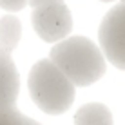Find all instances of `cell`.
Masks as SVG:
<instances>
[{"instance_id":"cell-3","label":"cell","mask_w":125,"mask_h":125,"mask_svg":"<svg viewBox=\"0 0 125 125\" xmlns=\"http://www.w3.org/2000/svg\"><path fill=\"white\" fill-rule=\"evenodd\" d=\"M33 7L31 22L36 34L47 44H58L73 29V16L63 0H27Z\"/></svg>"},{"instance_id":"cell-9","label":"cell","mask_w":125,"mask_h":125,"mask_svg":"<svg viewBox=\"0 0 125 125\" xmlns=\"http://www.w3.org/2000/svg\"><path fill=\"white\" fill-rule=\"evenodd\" d=\"M25 6H27V0H0V7L9 13L22 11Z\"/></svg>"},{"instance_id":"cell-1","label":"cell","mask_w":125,"mask_h":125,"mask_svg":"<svg viewBox=\"0 0 125 125\" xmlns=\"http://www.w3.org/2000/svg\"><path fill=\"white\" fill-rule=\"evenodd\" d=\"M49 60L74 87L93 85L105 73V56L102 49L85 36H69L60 40L51 49Z\"/></svg>"},{"instance_id":"cell-7","label":"cell","mask_w":125,"mask_h":125,"mask_svg":"<svg viewBox=\"0 0 125 125\" xmlns=\"http://www.w3.org/2000/svg\"><path fill=\"white\" fill-rule=\"evenodd\" d=\"M22 36V24L16 16L13 15H6L0 18V47L6 51H13L16 49Z\"/></svg>"},{"instance_id":"cell-4","label":"cell","mask_w":125,"mask_h":125,"mask_svg":"<svg viewBox=\"0 0 125 125\" xmlns=\"http://www.w3.org/2000/svg\"><path fill=\"white\" fill-rule=\"evenodd\" d=\"M98 40L103 56L114 67L125 71V0H120L103 16L98 29Z\"/></svg>"},{"instance_id":"cell-2","label":"cell","mask_w":125,"mask_h":125,"mask_svg":"<svg viewBox=\"0 0 125 125\" xmlns=\"http://www.w3.org/2000/svg\"><path fill=\"white\" fill-rule=\"evenodd\" d=\"M33 102L47 114H62L73 105L74 85L49 58L38 60L29 73Z\"/></svg>"},{"instance_id":"cell-10","label":"cell","mask_w":125,"mask_h":125,"mask_svg":"<svg viewBox=\"0 0 125 125\" xmlns=\"http://www.w3.org/2000/svg\"><path fill=\"white\" fill-rule=\"evenodd\" d=\"M102 2H114V0H102Z\"/></svg>"},{"instance_id":"cell-5","label":"cell","mask_w":125,"mask_h":125,"mask_svg":"<svg viewBox=\"0 0 125 125\" xmlns=\"http://www.w3.org/2000/svg\"><path fill=\"white\" fill-rule=\"evenodd\" d=\"M20 93V76L11 53L0 47V111L15 107Z\"/></svg>"},{"instance_id":"cell-6","label":"cell","mask_w":125,"mask_h":125,"mask_svg":"<svg viewBox=\"0 0 125 125\" xmlns=\"http://www.w3.org/2000/svg\"><path fill=\"white\" fill-rule=\"evenodd\" d=\"M74 125H114L109 107L103 103H85L74 114Z\"/></svg>"},{"instance_id":"cell-8","label":"cell","mask_w":125,"mask_h":125,"mask_svg":"<svg viewBox=\"0 0 125 125\" xmlns=\"http://www.w3.org/2000/svg\"><path fill=\"white\" fill-rule=\"evenodd\" d=\"M0 125H40V123L22 114L16 107H11V109L0 111Z\"/></svg>"}]
</instances>
